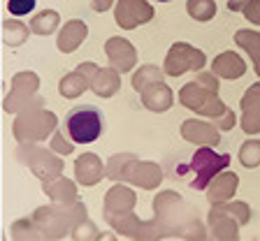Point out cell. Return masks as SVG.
Returning a JSON list of instances; mask_svg holds the SVG:
<instances>
[{"label": "cell", "mask_w": 260, "mask_h": 241, "mask_svg": "<svg viewBox=\"0 0 260 241\" xmlns=\"http://www.w3.org/2000/svg\"><path fill=\"white\" fill-rule=\"evenodd\" d=\"M158 3H170V0H158Z\"/></svg>", "instance_id": "obj_4"}, {"label": "cell", "mask_w": 260, "mask_h": 241, "mask_svg": "<svg viewBox=\"0 0 260 241\" xmlns=\"http://www.w3.org/2000/svg\"><path fill=\"white\" fill-rule=\"evenodd\" d=\"M7 10L12 16H26L35 10V0H7Z\"/></svg>", "instance_id": "obj_3"}, {"label": "cell", "mask_w": 260, "mask_h": 241, "mask_svg": "<svg viewBox=\"0 0 260 241\" xmlns=\"http://www.w3.org/2000/svg\"><path fill=\"white\" fill-rule=\"evenodd\" d=\"M105 132V114L93 105H79L63 118V134L72 144H93Z\"/></svg>", "instance_id": "obj_2"}, {"label": "cell", "mask_w": 260, "mask_h": 241, "mask_svg": "<svg viewBox=\"0 0 260 241\" xmlns=\"http://www.w3.org/2000/svg\"><path fill=\"white\" fill-rule=\"evenodd\" d=\"M230 165L228 153H216L214 149H195V153L184 162H177L172 169V177L181 183H188L193 190H205L223 167Z\"/></svg>", "instance_id": "obj_1"}]
</instances>
